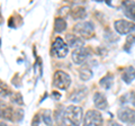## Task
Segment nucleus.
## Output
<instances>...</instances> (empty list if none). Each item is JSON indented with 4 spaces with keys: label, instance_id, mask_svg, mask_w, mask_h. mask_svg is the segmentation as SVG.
<instances>
[{
    "label": "nucleus",
    "instance_id": "nucleus-10",
    "mask_svg": "<svg viewBox=\"0 0 135 126\" xmlns=\"http://www.w3.org/2000/svg\"><path fill=\"white\" fill-rule=\"evenodd\" d=\"M123 11L125 16L129 19L135 20V2L134 1H124L122 3Z\"/></svg>",
    "mask_w": 135,
    "mask_h": 126
},
{
    "label": "nucleus",
    "instance_id": "nucleus-24",
    "mask_svg": "<svg viewBox=\"0 0 135 126\" xmlns=\"http://www.w3.org/2000/svg\"><path fill=\"white\" fill-rule=\"evenodd\" d=\"M1 126H6V125H5V124H3V123H1Z\"/></svg>",
    "mask_w": 135,
    "mask_h": 126
},
{
    "label": "nucleus",
    "instance_id": "nucleus-21",
    "mask_svg": "<svg viewBox=\"0 0 135 126\" xmlns=\"http://www.w3.org/2000/svg\"><path fill=\"white\" fill-rule=\"evenodd\" d=\"M11 101L17 105H23V97L20 96V94H14L11 95Z\"/></svg>",
    "mask_w": 135,
    "mask_h": 126
},
{
    "label": "nucleus",
    "instance_id": "nucleus-14",
    "mask_svg": "<svg viewBox=\"0 0 135 126\" xmlns=\"http://www.w3.org/2000/svg\"><path fill=\"white\" fill-rule=\"evenodd\" d=\"M86 96H87V89L82 88V89H80V90H75L73 94L71 95L70 100L73 103H80V101H82Z\"/></svg>",
    "mask_w": 135,
    "mask_h": 126
},
{
    "label": "nucleus",
    "instance_id": "nucleus-5",
    "mask_svg": "<svg viewBox=\"0 0 135 126\" xmlns=\"http://www.w3.org/2000/svg\"><path fill=\"white\" fill-rule=\"evenodd\" d=\"M101 124H103V116L98 110L90 109L86 113L82 126H100Z\"/></svg>",
    "mask_w": 135,
    "mask_h": 126
},
{
    "label": "nucleus",
    "instance_id": "nucleus-20",
    "mask_svg": "<svg viewBox=\"0 0 135 126\" xmlns=\"http://www.w3.org/2000/svg\"><path fill=\"white\" fill-rule=\"evenodd\" d=\"M42 117H43V120H44V123L46 125H47V126H52L53 119H52V116H51V113L49 110L44 112L43 114H42Z\"/></svg>",
    "mask_w": 135,
    "mask_h": 126
},
{
    "label": "nucleus",
    "instance_id": "nucleus-18",
    "mask_svg": "<svg viewBox=\"0 0 135 126\" xmlns=\"http://www.w3.org/2000/svg\"><path fill=\"white\" fill-rule=\"evenodd\" d=\"M1 117L8 120H15V110L10 107H6L1 109Z\"/></svg>",
    "mask_w": 135,
    "mask_h": 126
},
{
    "label": "nucleus",
    "instance_id": "nucleus-13",
    "mask_svg": "<svg viewBox=\"0 0 135 126\" xmlns=\"http://www.w3.org/2000/svg\"><path fill=\"white\" fill-rule=\"evenodd\" d=\"M79 77L82 81H88L92 78V70L89 68V65L84 64L79 69Z\"/></svg>",
    "mask_w": 135,
    "mask_h": 126
},
{
    "label": "nucleus",
    "instance_id": "nucleus-1",
    "mask_svg": "<svg viewBox=\"0 0 135 126\" xmlns=\"http://www.w3.org/2000/svg\"><path fill=\"white\" fill-rule=\"evenodd\" d=\"M82 115L81 107L70 105L63 110L56 112L55 119L60 126H79L82 120Z\"/></svg>",
    "mask_w": 135,
    "mask_h": 126
},
{
    "label": "nucleus",
    "instance_id": "nucleus-8",
    "mask_svg": "<svg viewBox=\"0 0 135 126\" xmlns=\"http://www.w3.org/2000/svg\"><path fill=\"white\" fill-rule=\"evenodd\" d=\"M88 55H89V51L86 47H79V49H74L72 52V61L75 64H82V63L87 60Z\"/></svg>",
    "mask_w": 135,
    "mask_h": 126
},
{
    "label": "nucleus",
    "instance_id": "nucleus-9",
    "mask_svg": "<svg viewBox=\"0 0 135 126\" xmlns=\"http://www.w3.org/2000/svg\"><path fill=\"white\" fill-rule=\"evenodd\" d=\"M94 104L95 107L97 109H100V110H105L108 107V101L107 98L101 94V92H96L94 96Z\"/></svg>",
    "mask_w": 135,
    "mask_h": 126
},
{
    "label": "nucleus",
    "instance_id": "nucleus-22",
    "mask_svg": "<svg viewBox=\"0 0 135 126\" xmlns=\"http://www.w3.org/2000/svg\"><path fill=\"white\" fill-rule=\"evenodd\" d=\"M40 122H41L40 114H36L32 120V126H40Z\"/></svg>",
    "mask_w": 135,
    "mask_h": 126
},
{
    "label": "nucleus",
    "instance_id": "nucleus-19",
    "mask_svg": "<svg viewBox=\"0 0 135 126\" xmlns=\"http://www.w3.org/2000/svg\"><path fill=\"white\" fill-rule=\"evenodd\" d=\"M135 43V32L133 34H129L127 36V38H126V43L124 45V50L125 51H129V47H132V45Z\"/></svg>",
    "mask_w": 135,
    "mask_h": 126
},
{
    "label": "nucleus",
    "instance_id": "nucleus-17",
    "mask_svg": "<svg viewBox=\"0 0 135 126\" xmlns=\"http://www.w3.org/2000/svg\"><path fill=\"white\" fill-rule=\"evenodd\" d=\"M54 28H55V32L56 33H63L65 31V28H66V22H65V19H63L61 17H59L55 19V22H54Z\"/></svg>",
    "mask_w": 135,
    "mask_h": 126
},
{
    "label": "nucleus",
    "instance_id": "nucleus-15",
    "mask_svg": "<svg viewBox=\"0 0 135 126\" xmlns=\"http://www.w3.org/2000/svg\"><path fill=\"white\" fill-rule=\"evenodd\" d=\"M87 16L86 8L83 7H75L71 10V17L73 19H83Z\"/></svg>",
    "mask_w": 135,
    "mask_h": 126
},
{
    "label": "nucleus",
    "instance_id": "nucleus-12",
    "mask_svg": "<svg viewBox=\"0 0 135 126\" xmlns=\"http://www.w3.org/2000/svg\"><path fill=\"white\" fill-rule=\"evenodd\" d=\"M122 79L125 83H131L135 79V69L133 66H127L123 70L122 73Z\"/></svg>",
    "mask_w": 135,
    "mask_h": 126
},
{
    "label": "nucleus",
    "instance_id": "nucleus-16",
    "mask_svg": "<svg viewBox=\"0 0 135 126\" xmlns=\"http://www.w3.org/2000/svg\"><path fill=\"white\" fill-rule=\"evenodd\" d=\"M113 81H114V75L110 74V73H108L99 81V85L103 88H105V89H109V88L112 87V85H113Z\"/></svg>",
    "mask_w": 135,
    "mask_h": 126
},
{
    "label": "nucleus",
    "instance_id": "nucleus-7",
    "mask_svg": "<svg viewBox=\"0 0 135 126\" xmlns=\"http://www.w3.org/2000/svg\"><path fill=\"white\" fill-rule=\"evenodd\" d=\"M117 116L123 123L128 125H135V110H133V109L123 107L118 110Z\"/></svg>",
    "mask_w": 135,
    "mask_h": 126
},
{
    "label": "nucleus",
    "instance_id": "nucleus-2",
    "mask_svg": "<svg viewBox=\"0 0 135 126\" xmlns=\"http://www.w3.org/2000/svg\"><path fill=\"white\" fill-rule=\"evenodd\" d=\"M71 85V78L66 72L62 70L55 71L53 75V86L60 90H66Z\"/></svg>",
    "mask_w": 135,
    "mask_h": 126
},
{
    "label": "nucleus",
    "instance_id": "nucleus-3",
    "mask_svg": "<svg viewBox=\"0 0 135 126\" xmlns=\"http://www.w3.org/2000/svg\"><path fill=\"white\" fill-rule=\"evenodd\" d=\"M73 31L75 34L81 35L83 38H91L95 35V27L91 22H81L75 24Z\"/></svg>",
    "mask_w": 135,
    "mask_h": 126
},
{
    "label": "nucleus",
    "instance_id": "nucleus-6",
    "mask_svg": "<svg viewBox=\"0 0 135 126\" xmlns=\"http://www.w3.org/2000/svg\"><path fill=\"white\" fill-rule=\"evenodd\" d=\"M114 28L120 35H126L135 31V24L133 22H128L125 19H118L114 22Z\"/></svg>",
    "mask_w": 135,
    "mask_h": 126
},
{
    "label": "nucleus",
    "instance_id": "nucleus-11",
    "mask_svg": "<svg viewBox=\"0 0 135 126\" xmlns=\"http://www.w3.org/2000/svg\"><path fill=\"white\" fill-rule=\"evenodd\" d=\"M65 37H66L68 46H71V47H74V49H79V47H82L83 46V41L80 38V37L75 36L73 34H68Z\"/></svg>",
    "mask_w": 135,
    "mask_h": 126
},
{
    "label": "nucleus",
    "instance_id": "nucleus-23",
    "mask_svg": "<svg viewBox=\"0 0 135 126\" xmlns=\"http://www.w3.org/2000/svg\"><path fill=\"white\" fill-rule=\"evenodd\" d=\"M129 101L132 103V105L135 107V90H132L129 94Z\"/></svg>",
    "mask_w": 135,
    "mask_h": 126
},
{
    "label": "nucleus",
    "instance_id": "nucleus-4",
    "mask_svg": "<svg viewBox=\"0 0 135 126\" xmlns=\"http://www.w3.org/2000/svg\"><path fill=\"white\" fill-rule=\"evenodd\" d=\"M51 51H52V54L54 56H56L59 59H63L69 53V46L63 41V38L56 37L52 44V50H51Z\"/></svg>",
    "mask_w": 135,
    "mask_h": 126
}]
</instances>
